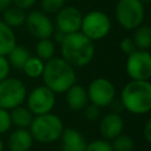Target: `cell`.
<instances>
[{"mask_svg": "<svg viewBox=\"0 0 151 151\" xmlns=\"http://www.w3.org/2000/svg\"><path fill=\"white\" fill-rule=\"evenodd\" d=\"M60 57L74 68L87 66L96 55L94 41L80 31L66 34L60 42Z\"/></svg>", "mask_w": 151, "mask_h": 151, "instance_id": "cell-1", "label": "cell"}, {"mask_svg": "<svg viewBox=\"0 0 151 151\" xmlns=\"http://www.w3.org/2000/svg\"><path fill=\"white\" fill-rule=\"evenodd\" d=\"M41 78L44 85L55 94L65 93L77 83L76 68L61 57H53L45 61Z\"/></svg>", "mask_w": 151, "mask_h": 151, "instance_id": "cell-2", "label": "cell"}, {"mask_svg": "<svg viewBox=\"0 0 151 151\" xmlns=\"http://www.w3.org/2000/svg\"><path fill=\"white\" fill-rule=\"evenodd\" d=\"M119 101L129 113L134 116L149 113L151 111V81L130 80L124 85Z\"/></svg>", "mask_w": 151, "mask_h": 151, "instance_id": "cell-3", "label": "cell"}, {"mask_svg": "<svg viewBox=\"0 0 151 151\" xmlns=\"http://www.w3.org/2000/svg\"><path fill=\"white\" fill-rule=\"evenodd\" d=\"M65 126L61 118L52 112L34 116L28 130L34 140L50 144L60 139Z\"/></svg>", "mask_w": 151, "mask_h": 151, "instance_id": "cell-4", "label": "cell"}, {"mask_svg": "<svg viewBox=\"0 0 151 151\" xmlns=\"http://www.w3.org/2000/svg\"><path fill=\"white\" fill-rule=\"evenodd\" d=\"M114 17L120 27L132 31L143 25L145 19V5L140 0H118Z\"/></svg>", "mask_w": 151, "mask_h": 151, "instance_id": "cell-5", "label": "cell"}, {"mask_svg": "<svg viewBox=\"0 0 151 151\" xmlns=\"http://www.w3.org/2000/svg\"><path fill=\"white\" fill-rule=\"evenodd\" d=\"M111 19L105 12L93 9L83 15L80 32L92 41H99L107 37L111 31Z\"/></svg>", "mask_w": 151, "mask_h": 151, "instance_id": "cell-6", "label": "cell"}, {"mask_svg": "<svg viewBox=\"0 0 151 151\" xmlns=\"http://www.w3.org/2000/svg\"><path fill=\"white\" fill-rule=\"evenodd\" d=\"M27 90L25 84L13 77H7L0 81V107L11 111L12 109L22 105L26 100Z\"/></svg>", "mask_w": 151, "mask_h": 151, "instance_id": "cell-7", "label": "cell"}, {"mask_svg": "<svg viewBox=\"0 0 151 151\" xmlns=\"http://www.w3.org/2000/svg\"><path fill=\"white\" fill-rule=\"evenodd\" d=\"M86 92L88 97V103L100 109L110 106L116 100L117 94L114 84L110 79L104 77L92 79L86 88Z\"/></svg>", "mask_w": 151, "mask_h": 151, "instance_id": "cell-8", "label": "cell"}, {"mask_svg": "<svg viewBox=\"0 0 151 151\" xmlns=\"http://www.w3.org/2000/svg\"><path fill=\"white\" fill-rule=\"evenodd\" d=\"M125 72L130 80L151 79V52L136 50L130 53L125 61Z\"/></svg>", "mask_w": 151, "mask_h": 151, "instance_id": "cell-9", "label": "cell"}, {"mask_svg": "<svg viewBox=\"0 0 151 151\" xmlns=\"http://www.w3.org/2000/svg\"><path fill=\"white\" fill-rule=\"evenodd\" d=\"M55 101H57L55 93L45 85L34 87L26 96L27 107L33 113V116L52 112V110L55 106Z\"/></svg>", "mask_w": 151, "mask_h": 151, "instance_id": "cell-10", "label": "cell"}, {"mask_svg": "<svg viewBox=\"0 0 151 151\" xmlns=\"http://www.w3.org/2000/svg\"><path fill=\"white\" fill-rule=\"evenodd\" d=\"M27 32L35 39H46L51 38L54 33V24L48 17V14L44 13L41 9H33L28 14H26L25 24Z\"/></svg>", "mask_w": 151, "mask_h": 151, "instance_id": "cell-11", "label": "cell"}, {"mask_svg": "<svg viewBox=\"0 0 151 151\" xmlns=\"http://www.w3.org/2000/svg\"><path fill=\"white\" fill-rule=\"evenodd\" d=\"M83 20L81 12L74 6H64L55 13L54 27L64 34H71L80 31Z\"/></svg>", "mask_w": 151, "mask_h": 151, "instance_id": "cell-12", "label": "cell"}, {"mask_svg": "<svg viewBox=\"0 0 151 151\" xmlns=\"http://www.w3.org/2000/svg\"><path fill=\"white\" fill-rule=\"evenodd\" d=\"M124 119L118 112H109L99 120V133L103 139L111 142L113 138L123 133Z\"/></svg>", "mask_w": 151, "mask_h": 151, "instance_id": "cell-13", "label": "cell"}, {"mask_svg": "<svg viewBox=\"0 0 151 151\" xmlns=\"http://www.w3.org/2000/svg\"><path fill=\"white\" fill-rule=\"evenodd\" d=\"M60 140L61 151H85L87 144L84 134L74 127H65Z\"/></svg>", "mask_w": 151, "mask_h": 151, "instance_id": "cell-14", "label": "cell"}, {"mask_svg": "<svg viewBox=\"0 0 151 151\" xmlns=\"http://www.w3.org/2000/svg\"><path fill=\"white\" fill-rule=\"evenodd\" d=\"M33 137L28 129H15L11 132L8 137V149L9 151H29L33 145Z\"/></svg>", "mask_w": 151, "mask_h": 151, "instance_id": "cell-15", "label": "cell"}, {"mask_svg": "<svg viewBox=\"0 0 151 151\" xmlns=\"http://www.w3.org/2000/svg\"><path fill=\"white\" fill-rule=\"evenodd\" d=\"M65 94L66 104L72 111H83L84 107L88 104L87 92L83 85L76 83L65 92Z\"/></svg>", "mask_w": 151, "mask_h": 151, "instance_id": "cell-16", "label": "cell"}, {"mask_svg": "<svg viewBox=\"0 0 151 151\" xmlns=\"http://www.w3.org/2000/svg\"><path fill=\"white\" fill-rule=\"evenodd\" d=\"M11 114V120L12 125H14L18 129H28L34 116L33 113L28 110L27 106L19 105L9 111Z\"/></svg>", "mask_w": 151, "mask_h": 151, "instance_id": "cell-17", "label": "cell"}, {"mask_svg": "<svg viewBox=\"0 0 151 151\" xmlns=\"http://www.w3.org/2000/svg\"><path fill=\"white\" fill-rule=\"evenodd\" d=\"M17 45V38L13 28L0 20V55H7L8 52Z\"/></svg>", "mask_w": 151, "mask_h": 151, "instance_id": "cell-18", "label": "cell"}, {"mask_svg": "<svg viewBox=\"0 0 151 151\" xmlns=\"http://www.w3.org/2000/svg\"><path fill=\"white\" fill-rule=\"evenodd\" d=\"M25 20H26V13L24 9L14 6V5H11L8 6L4 12H2V21L9 26L11 28H14V27H20L25 24Z\"/></svg>", "mask_w": 151, "mask_h": 151, "instance_id": "cell-19", "label": "cell"}, {"mask_svg": "<svg viewBox=\"0 0 151 151\" xmlns=\"http://www.w3.org/2000/svg\"><path fill=\"white\" fill-rule=\"evenodd\" d=\"M31 52L28 51V48H26L25 46L21 45H15L6 55L9 66L14 67L15 70H22L25 63L27 61V59L31 57Z\"/></svg>", "mask_w": 151, "mask_h": 151, "instance_id": "cell-20", "label": "cell"}, {"mask_svg": "<svg viewBox=\"0 0 151 151\" xmlns=\"http://www.w3.org/2000/svg\"><path fill=\"white\" fill-rule=\"evenodd\" d=\"M133 42L137 50H146L150 51L151 48V26L149 25H140L133 29Z\"/></svg>", "mask_w": 151, "mask_h": 151, "instance_id": "cell-21", "label": "cell"}, {"mask_svg": "<svg viewBox=\"0 0 151 151\" xmlns=\"http://www.w3.org/2000/svg\"><path fill=\"white\" fill-rule=\"evenodd\" d=\"M35 55L42 61H47L55 57V44L51 38L39 39L35 45Z\"/></svg>", "mask_w": 151, "mask_h": 151, "instance_id": "cell-22", "label": "cell"}, {"mask_svg": "<svg viewBox=\"0 0 151 151\" xmlns=\"http://www.w3.org/2000/svg\"><path fill=\"white\" fill-rule=\"evenodd\" d=\"M44 66H45V61H42L41 59H39L37 55H31L27 61L25 63L22 71L24 73L32 79H37L39 77H41L42 71H44Z\"/></svg>", "mask_w": 151, "mask_h": 151, "instance_id": "cell-23", "label": "cell"}, {"mask_svg": "<svg viewBox=\"0 0 151 151\" xmlns=\"http://www.w3.org/2000/svg\"><path fill=\"white\" fill-rule=\"evenodd\" d=\"M111 146L113 151H133L134 142L131 136L120 133L111 140Z\"/></svg>", "mask_w": 151, "mask_h": 151, "instance_id": "cell-24", "label": "cell"}, {"mask_svg": "<svg viewBox=\"0 0 151 151\" xmlns=\"http://www.w3.org/2000/svg\"><path fill=\"white\" fill-rule=\"evenodd\" d=\"M66 0H40L41 11L46 14H55L65 6Z\"/></svg>", "mask_w": 151, "mask_h": 151, "instance_id": "cell-25", "label": "cell"}, {"mask_svg": "<svg viewBox=\"0 0 151 151\" xmlns=\"http://www.w3.org/2000/svg\"><path fill=\"white\" fill-rule=\"evenodd\" d=\"M85 151H113L111 146V142L106 139H94L86 144Z\"/></svg>", "mask_w": 151, "mask_h": 151, "instance_id": "cell-26", "label": "cell"}, {"mask_svg": "<svg viewBox=\"0 0 151 151\" xmlns=\"http://www.w3.org/2000/svg\"><path fill=\"white\" fill-rule=\"evenodd\" d=\"M83 112H84V118L86 120H88V122H96V120H98L100 118V107H98V106H96L93 104L88 103L84 107Z\"/></svg>", "mask_w": 151, "mask_h": 151, "instance_id": "cell-27", "label": "cell"}, {"mask_svg": "<svg viewBox=\"0 0 151 151\" xmlns=\"http://www.w3.org/2000/svg\"><path fill=\"white\" fill-rule=\"evenodd\" d=\"M11 127H12V120H11L9 111L0 107V134L6 133L7 131L11 130Z\"/></svg>", "mask_w": 151, "mask_h": 151, "instance_id": "cell-28", "label": "cell"}, {"mask_svg": "<svg viewBox=\"0 0 151 151\" xmlns=\"http://www.w3.org/2000/svg\"><path fill=\"white\" fill-rule=\"evenodd\" d=\"M119 48L123 53H125L126 55H129L130 53H132L133 51H136V45L133 42V39L131 37H126V38H123L120 41H119Z\"/></svg>", "mask_w": 151, "mask_h": 151, "instance_id": "cell-29", "label": "cell"}, {"mask_svg": "<svg viewBox=\"0 0 151 151\" xmlns=\"http://www.w3.org/2000/svg\"><path fill=\"white\" fill-rule=\"evenodd\" d=\"M9 71H11V66L7 58L5 55H0V81H2L9 76Z\"/></svg>", "mask_w": 151, "mask_h": 151, "instance_id": "cell-30", "label": "cell"}, {"mask_svg": "<svg viewBox=\"0 0 151 151\" xmlns=\"http://www.w3.org/2000/svg\"><path fill=\"white\" fill-rule=\"evenodd\" d=\"M37 1L38 0H12V5L26 11V9L32 8L37 4Z\"/></svg>", "mask_w": 151, "mask_h": 151, "instance_id": "cell-31", "label": "cell"}, {"mask_svg": "<svg viewBox=\"0 0 151 151\" xmlns=\"http://www.w3.org/2000/svg\"><path fill=\"white\" fill-rule=\"evenodd\" d=\"M143 134H144L145 140H146L149 144H151V117L146 120V123H145V125H144Z\"/></svg>", "mask_w": 151, "mask_h": 151, "instance_id": "cell-32", "label": "cell"}, {"mask_svg": "<svg viewBox=\"0 0 151 151\" xmlns=\"http://www.w3.org/2000/svg\"><path fill=\"white\" fill-rule=\"evenodd\" d=\"M11 5H12V0H0V13H2Z\"/></svg>", "mask_w": 151, "mask_h": 151, "instance_id": "cell-33", "label": "cell"}, {"mask_svg": "<svg viewBox=\"0 0 151 151\" xmlns=\"http://www.w3.org/2000/svg\"><path fill=\"white\" fill-rule=\"evenodd\" d=\"M144 5H151V0H140Z\"/></svg>", "mask_w": 151, "mask_h": 151, "instance_id": "cell-34", "label": "cell"}, {"mask_svg": "<svg viewBox=\"0 0 151 151\" xmlns=\"http://www.w3.org/2000/svg\"><path fill=\"white\" fill-rule=\"evenodd\" d=\"M0 151H4V143L1 140V138H0Z\"/></svg>", "mask_w": 151, "mask_h": 151, "instance_id": "cell-35", "label": "cell"}, {"mask_svg": "<svg viewBox=\"0 0 151 151\" xmlns=\"http://www.w3.org/2000/svg\"><path fill=\"white\" fill-rule=\"evenodd\" d=\"M150 52H151V48H150Z\"/></svg>", "mask_w": 151, "mask_h": 151, "instance_id": "cell-36", "label": "cell"}]
</instances>
